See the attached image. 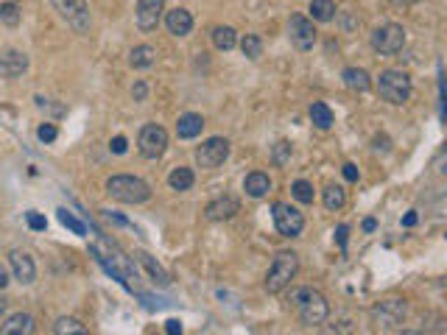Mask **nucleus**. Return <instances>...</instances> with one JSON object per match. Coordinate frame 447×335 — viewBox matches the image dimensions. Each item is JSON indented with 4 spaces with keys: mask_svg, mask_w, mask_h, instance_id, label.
Returning a JSON list of instances; mask_svg holds the SVG:
<instances>
[{
    "mask_svg": "<svg viewBox=\"0 0 447 335\" xmlns=\"http://www.w3.org/2000/svg\"><path fill=\"white\" fill-rule=\"evenodd\" d=\"M405 313H409V305H405L402 299H383L380 305L372 308V319H375L383 330H391V327L402 324Z\"/></svg>",
    "mask_w": 447,
    "mask_h": 335,
    "instance_id": "9b49d317",
    "label": "nucleus"
},
{
    "mask_svg": "<svg viewBox=\"0 0 447 335\" xmlns=\"http://www.w3.org/2000/svg\"><path fill=\"white\" fill-rule=\"evenodd\" d=\"M414 224H417V213H409L402 218V227H414Z\"/></svg>",
    "mask_w": 447,
    "mask_h": 335,
    "instance_id": "79ce46f5",
    "label": "nucleus"
},
{
    "mask_svg": "<svg viewBox=\"0 0 447 335\" xmlns=\"http://www.w3.org/2000/svg\"><path fill=\"white\" fill-rule=\"evenodd\" d=\"M6 308H9V302H6V297H0V316L6 313Z\"/></svg>",
    "mask_w": 447,
    "mask_h": 335,
    "instance_id": "c03bdc74",
    "label": "nucleus"
},
{
    "mask_svg": "<svg viewBox=\"0 0 447 335\" xmlns=\"http://www.w3.org/2000/svg\"><path fill=\"white\" fill-rule=\"evenodd\" d=\"M347 232H349V227H347V224H341V227L336 229V240H339V246H341V249H347Z\"/></svg>",
    "mask_w": 447,
    "mask_h": 335,
    "instance_id": "ea45409f",
    "label": "nucleus"
},
{
    "mask_svg": "<svg viewBox=\"0 0 447 335\" xmlns=\"http://www.w3.org/2000/svg\"><path fill=\"white\" fill-rule=\"evenodd\" d=\"M28 70V56L23 51H3L0 54V76L3 78H17Z\"/></svg>",
    "mask_w": 447,
    "mask_h": 335,
    "instance_id": "4468645a",
    "label": "nucleus"
},
{
    "mask_svg": "<svg viewBox=\"0 0 447 335\" xmlns=\"http://www.w3.org/2000/svg\"><path fill=\"white\" fill-rule=\"evenodd\" d=\"M235 213H238V198H232V196H221V198L210 201L205 209L207 221H229Z\"/></svg>",
    "mask_w": 447,
    "mask_h": 335,
    "instance_id": "2eb2a0df",
    "label": "nucleus"
},
{
    "mask_svg": "<svg viewBox=\"0 0 447 335\" xmlns=\"http://www.w3.org/2000/svg\"><path fill=\"white\" fill-rule=\"evenodd\" d=\"M201 129H205V117L196 115V112H185V115L179 117V123H176V135H179L182 140H193V137H198Z\"/></svg>",
    "mask_w": 447,
    "mask_h": 335,
    "instance_id": "a211bd4d",
    "label": "nucleus"
},
{
    "mask_svg": "<svg viewBox=\"0 0 447 335\" xmlns=\"http://www.w3.org/2000/svg\"><path fill=\"white\" fill-rule=\"evenodd\" d=\"M9 266L14 271V279H20L23 285H31L36 279V266H34L31 255H25L23 249H12L9 251Z\"/></svg>",
    "mask_w": 447,
    "mask_h": 335,
    "instance_id": "ddd939ff",
    "label": "nucleus"
},
{
    "mask_svg": "<svg viewBox=\"0 0 447 335\" xmlns=\"http://www.w3.org/2000/svg\"><path fill=\"white\" fill-rule=\"evenodd\" d=\"M227 157H229V140H224V137H210L196 151V162L201 168H218L227 162Z\"/></svg>",
    "mask_w": 447,
    "mask_h": 335,
    "instance_id": "9d476101",
    "label": "nucleus"
},
{
    "mask_svg": "<svg viewBox=\"0 0 447 335\" xmlns=\"http://www.w3.org/2000/svg\"><path fill=\"white\" fill-rule=\"evenodd\" d=\"M165 332H168V335H182V332H185V330H182V321H179V319L165 321Z\"/></svg>",
    "mask_w": 447,
    "mask_h": 335,
    "instance_id": "4c0bfd02",
    "label": "nucleus"
},
{
    "mask_svg": "<svg viewBox=\"0 0 447 335\" xmlns=\"http://www.w3.org/2000/svg\"><path fill=\"white\" fill-rule=\"evenodd\" d=\"M271 216H274V227H277V232H279L282 238H297V235H302V229H305V216L299 213L297 207L277 201V204L271 207Z\"/></svg>",
    "mask_w": 447,
    "mask_h": 335,
    "instance_id": "423d86ee",
    "label": "nucleus"
},
{
    "mask_svg": "<svg viewBox=\"0 0 447 335\" xmlns=\"http://www.w3.org/2000/svg\"><path fill=\"white\" fill-rule=\"evenodd\" d=\"M400 335H422V332H417V330H402Z\"/></svg>",
    "mask_w": 447,
    "mask_h": 335,
    "instance_id": "a18cd8bd",
    "label": "nucleus"
},
{
    "mask_svg": "<svg viewBox=\"0 0 447 335\" xmlns=\"http://www.w3.org/2000/svg\"><path fill=\"white\" fill-rule=\"evenodd\" d=\"M288 36H291V45L297 51H310L316 45V28L313 20H308L305 14H294L288 20Z\"/></svg>",
    "mask_w": 447,
    "mask_h": 335,
    "instance_id": "1a4fd4ad",
    "label": "nucleus"
},
{
    "mask_svg": "<svg viewBox=\"0 0 447 335\" xmlns=\"http://www.w3.org/2000/svg\"><path fill=\"white\" fill-rule=\"evenodd\" d=\"M162 9H165V0H137V12H135V20H137V28L140 31H154L162 20Z\"/></svg>",
    "mask_w": 447,
    "mask_h": 335,
    "instance_id": "f8f14e48",
    "label": "nucleus"
},
{
    "mask_svg": "<svg viewBox=\"0 0 447 335\" xmlns=\"http://www.w3.org/2000/svg\"><path fill=\"white\" fill-rule=\"evenodd\" d=\"M59 221H62V224H65L67 229H73L76 235H87V227H84V224H81L78 218H73V216L67 213V209H59Z\"/></svg>",
    "mask_w": 447,
    "mask_h": 335,
    "instance_id": "473e14b6",
    "label": "nucleus"
},
{
    "mask_svg": "<svg viewBox=\"0 0 447 335\" xmlns=\"http://www.w3.org/2000/svg\"><path fill=\"white\" fill-rule=\"evenodd\" d=\"M310 120L319 126V129H330V126H333V109H330L328 104L316 101V104L310 106Z\"/></svg>",
    "mask_w": 447,
    "mask_h": 335,
    "instance_id": "cd10ccee",
    "label": "nucleus"
},
{
    "mask_svg": "<svg viewBox=\"0 0 447 335\" xmlns=\"http://www.w3.org/2000/svg\"><path fill=\"white\" fill-rule=\"evenodd\" d=\"M193 182H196V176H193L190 168H185V165L174 168V171L168 174V185H171V190H176V193L190 190V187H193Z\"/></svg>",
    "mask_w": 447,
    "mask_h": 335,
    "instance_id": "4be33fe9",
    "label": "nucleus"
},
{
    "mask_svg": "<svg viewBox=\"0 0 447 335\" xmlns=\"http://www.w3.org/2000/svg\"><path fill=\"white\" fill-rule=\"evenodd\" d=\"M34 332H36V321L28 313H14L0 327V335H34Z\"/></svg>",
    "mask_w": 447,
    "mask_h": 335,
    "instance_id": "dca6fc26",
    "label": "nucleus"
},
{
    "mask_svg": "<svg viewBox=\"0 0 447 335\" xmlns=\"http://www.w3.org/2000/svg\"><path fill=\"white\" fill-rule=\"evenodd\" d=\"M341 78H344V84H347L352 93H367L372 87V78H369V73L363 70V67H347L341 73Z\"/></svg>",
    "mask_w": 447,
    "mask_h": 335,
    "instance_id": "6ab92c4d",
    "label": "nucleus"
},
{
    "mask_svg": "<svg viewBox=\"0 0 447 335\" xmlns=\"http://www.w3.org/2000/svg\"><path fill=\"white\" fill-rule=\"evenodd\" d=\"M213 42H216L218 51H232V48L238 45V34H235V28H229V25H218V28L213 31Z\"/></svg>",
    "mask_w": 447,
    "mask_h": 335,
    "instance_id": "a878e982",
    "label": "nucleus"
},
{
    "mask_svg": "<svg viewBox=\"0 0 447 335\" xmlns=\"http://www.w3.org/2000/svg\"><path fill=\"white\" fill-rule=\"evenodd\" d=\"M291 193H294L297 201H302V204H313V185H310V182H305V179L294 182V185H291Z\"/></svg>",
    "mask_w": 447,
    "mask_h": 335,
    "instance_id": "7c9ffc66",
    "label": "nucleus"
},
{
    "mask_svg": "<svg viewBox=\"0 0 447 335\" xmlns=\"http://www.w3.org/2000/svg\"><path fill=\"white\" fill-rule=\"evenodd\" d=\"M109 148H112V154H126V148H129V143H126V137H112V143H109Z\"/></svg>",
    "mask_w": 447,
    "mask_h": 335,
    "instance_id": "c9c22d12",
    "label": "nucleus"
},
{
    "mask_svg": "<svg viewBox=\"0 0 447 335\" xmlns=\"http://www.w3.org/2000/svg\"><path fill=\"white\" fill-rule=\"evenodd\" d=\"M375 227H378L375 218H367V221H363V229H367V232H375Z\"/></svg>",
    "mask_w": 447,
    "mask_h": 335,
    "instance_id": "37998d69",
    "label": "nucleus"
},
{
    "mask_svg": "<svg viewBox=\"0 0 447 335\" xmlns=\"http://www.w3.org/2000/svg\"><path fill=\"white\" fill-rule=\"evenodd\" d=\"M36 137L43 140V143H54V140L59 137V129H56L54 123H43V126L36 129Z\"/></svg>",
    "mask_w": 447,
    "mask_h": 335,
    "instance_id": "72a5a7b5",
    "label": "nucleus"
},
{
    "mask_svg": "<svg viewBox=\"0 0 447 335\" xmlns=\"http://www.w3.org/2000/svg\"><path fill=\"white\" fill-rule=\"evenodd\" d=\"M402 45H405V31L397 23H386V25H380V28L372 31V48L378 54H383V56L400 54Z\"/></svg>",
    "mask_w": 447,
    "mask_h": 335,
    "instance_id": "0eeeda50",
    "label": "nucleus"
},
{
    "mask_svg": "<svg viewBox=\"0 0 447 335\" xmlns=\"http://www.w3.org/2000/svg\"><path fill=\"white\" fill-rule=\"evenodd\" d=\"M321 201H324V207H328V209H341L347 204V193H344L341 185H328L321 190Z\"/></svg>",
    "mask_w": 447,
    "mask_h": 335,
    "instance_id": "393cba45",
    "label": "nucleus"
},
{
    "mask_svg": "<svg viewBox=\"0 0 447 335\" xmlns=\"http://www.w3.org/2000/svg\"><path fill=\"white\" fill-rule=\"evenodd\" d=\"M51 6L56 9V14L78 34H87L90 31V6L87 0H51Z\"/></svg>",
    "mask_w": 447,
    "mask_h": 335,
    "instance_id": "39448f33",
    "label": "nucleus"
},
{
    "mask_svg": "<svg viewBox=\"0 0 447 335\" xmlns=\"http://www.w3.org/2000/svg\"><path fill=\"white\" fill-rule=\"evenodd\" d=\"M54 335H87V327L73 316H62L54 324Z\"/></svg>",
    "mask_w": 447,
    "mask_h": 335,
    "instance_id": "b1692460",
    "label": "nucleus"
},
{
    "mask_svg": "<svg viewBox=\"0 0 447 335\" xmlns=\"http://www.w3.org/2000/svg\"><path fill=\"white\" fill-rule=\"evenodd\" d=\"M135 257H137V263H140V266L148 271V277H151L157 285H162V288H165V285L171 282V279H168V274H165V268H162V266H159V263H157L151 255H146V251H137Z\"/></svg>",
    "mask_w": 447,
    "mask_h": 335,
    "instance_id": "aec40b11",
    "label": "nucleus"
},
{
    "mask_svg": "<svg viewBox=\"0 0 447 335\" xmlns=\"http://www.w3.org/2000/svg\"><path fill=\"white\" fill-rule=\"evenodd\" d=\"M25 221H28V227H31L34 232H43V229L48 227V221L39 216V213H34V209H31V213H25Z\"/></svg>",
    "mask_w": 447,
    "mask_h": 335,
    "instance_id": "f704fd0d",
    "label": "nucleus"
},
{
    "mask_svg": "<svg viewBox=\"0 0 447 335\" xmlns=\"http://www.w3.org/2000/svg\"><path fill=\"white\" fill-rule=\"evenodd\" d=\"M240 51H243V56H247V59H257L263 54V39L257 34H247L240 39Z\"/></svg>",
    "mask_w": 447,
    "mask_h": 335,
    "instance_id": "c85d7f7f",
    "label": "nucleus"
},
{
    "mask_svg": "<svg viewBox=\"0 0 447 335\" xmlns=\"http://www.w3.org/2000/svg\"><path fill=\"white\" fill-rule=\"evenodd\" d=\"M378 95L394 106L411 98V76L405 70H383L378 76Z\"/></svg>",
    "mask_w": 447,
    "mask_h": 335,
    "instance_id": "7ed1b4c3",
    "label": "nucleus"
},
{
    "mask_svg": "<svg viewBox=\"0 0 447 335\" xmlns=\"http://www.w3.org/2000/svg\"><path fill=\"white\" fill-rule=\"evenodd\" d=\"M106 193L115 201H124V204H143L151 198V187L129 174H120V176H109L106 179Z\"/></svg>",
    "mask_w": 447,
    "mask_h": 335,
    "instance_id": "f03ea898",
    "label": "nucleus"
},
{
    "mask_svg": "<svg viewBox=\"0 0 447 335\" xmlns=\"http://www.w3.org/2000/svg\"><path fill=\"white\" fill-rule=\"evenodd\" d=\"M132 95H135V101H146V95H148L146 81H137V84H135V87H132Z\"/></svg>",
    "mask_w": 447,
    "mask_h": 335,
    "instance_id": "e433bc0d",
    "label": "nucleus"
},
{
    "mask_svg": "<svg viewBox=\"0 0 447 335\" xmlns=\"http://www.w3.org/2000/svg\"><path fill=\"white\" fill-rule=\"evenodd\" d=\"M271 159H274V165H286V162L291 159V143L279 140V143L274 146V151H271Z\"/></svg>",
    "mask_w": 447,
    "mask_h": 335,
    "instance_id": "2f4dec72",
    "label": "nucleus"
},
{
    "mask_svg": "<svg viewBox=\"0 0 447 335\" xmlns=\"http://www.w3.org/2000/svg\"><path fill=\"white\" fill-rule=\"evenodd\" d=\"M243 190H247L252 198H263V196L271 190V179H268L266 174L255 171V174L247 176V182H243Z\"/></svg>",
    "mask_w": 447,
    "mask_h": 335,
    "instance_id": "412c9836",
    "label": "nucleus"
},
{
    "mask_svg": "<svg viewBox=\"0 0 447 335\" xmlns=\"http://www.w3.org/2000/svg\"><path fill=\"white\" fill-rule=\"evenodd\" d=\"M137 148L146 159H159L168 148V132L162 129L157 123H148L140 129V137H137Z\"/></svg>",
    "mask_w": 447,
    "mask_h": 335,
    "instance_id": "6e6552de",
    "label": "nucleus"
},
{
    "mask_svg": "<svg viewBox=\"0 0 447 335\" xmlns=\"http://www.w3.org/2000/svg\"><path fill=\"white\" fill-rule=\"evenodd\" d=\"M344 179H347V182H358V168H355L352 162L344 165Z\"/></svg>",
    "mask_w": 447,
    "mask_h": 335,
    "instance_id": "58836bf2",
    "label": "nucleus"
},
{
    "mask_svg": "<svg viewBox=\"0 0 447 335\" xmlns=\"http://www.w3.org/2000/svg\"><path fill=\"white\" fill-rule=\"evenodd\" d=\"M154 62H157V51H154L151 45H137V48H132V54H129V65L137 67V70H146V67H151Z\"/></svg>",
    "mask_w": 447,
    "mask_h": 335,
    "instance_id": "5701e85b",
    "label": "nucleus"
},
{
    "mask_svg": "<svg viewBox=\"0 0 447 335\" xmlns=\"http://www.w3.org/2000/svg\"><path fill=\"white\" fill-rule=\"evenodd\" d=\"M6 285H9V271H6L3 266H0V290H3Z\"/></svg>",
    "mask_w": 447,
    "mask_h": 335,
    "instance_id": "a19ab883",
    "label": "nucleus"
},
{
    "mask_svg": "<svg viewBox=\"0 0 447 335\" xmlns=\"http://www.w3.org/2000/svg\"><path fill=\"white\" fill-rule=\"evenodd\" d=\"M310 17L316 23H330L336 17V3H333V0H313V3H310Z\"/></svg>",
    "mask_w": 447,
    "mask_h": 335,
    "instance_id": "bb28decb",
    "label": "nucleus"
},
{
    "mask_svg": "<svg viewBox=\"0 0 447 335\" xmlns=\"http://www.w3.org/2000/svg\"><path fill=\"white\" fill-rule=\"evenodd\" d=\"M288 302H294L299 308V319L308 327L324 324V319L330 316V305H328V299H324V293H319L313 288H297V290H291V299Z\"/></svg>",
    "mask_w": 447,
    "mask_h": 335,
    "instance_id": "f257e3e1",
    "label": "nucleus"
},
{
    "mask_svg": "<svg viewBox=\"0 0 447 335\" xmlns=\"http://www.w3.org/2000/svg\"><path fill=\"white\" fill-rule=\"evenodd\" d=\"M165 25L174 36H187L193 31V14L187 9H174L165 14Z\"/></svg>",
    "mask_w": 447,
    "mask_h": 335,
    "instance_id": "f3484780",
    "label": "nucleus"
},
{
    "mask_svg": "<svg viewBox=\"0 0 447 335\" xmlns=\"http://www.w3.org/2000/svg\"><path fill=\"white\" fill-rule=\"evenodd\" d=\"M297 271H299V257L294 251H279L271 263V268H268V274H266V290L268 293L286 290L291 285V279L297 277Z\"/></svg>",
    "mask_w": 447,
    "mask_h": 335,
    "instance_id": "20e7f679",
    "label": "nucleus"
},
{
    "mask_svg": "<svg viewBox=\"0 0 447 335\" xmlns=\"http://www.w3.org/2000/svg\"><path fill=\"white\" fill-rule=\"evenodd\" d=\"M20 17H23V12H20L17 3H0V23H3V25L14 28L20 23Z\"/></svg>",
    "mask_w": 447,
    "mask_h": 335,
    "instance_id": "c756f323",
    "label": "nucleus"
}]
</instances>
